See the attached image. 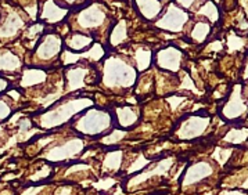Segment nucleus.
Instances as JSON below:
<instances>
[{"label":"nucleus","mask_w":248,"mask_h":195,"mask_svg":"<svg viewBox=\"0 0 248 195\" xmlns=\"http://www.w3.org/2000/svg\"><path fill=\"white\" fill-rule=\"evenodd\" d=\"M104 20H105L104 8L100 7L98 4H93V6L81 11V14L76 18V22L82 29H93V28H97V26L101 25Z\"/></svg>","instance_id":"1"},{"label":"nucleus","mask_w":248,"mask_h":195,"mask_svg":"<svg viewBox=\"0 0 248 195\" xmlns=\"http://www.w3.org/2000/svg\"><path fill=\"white\" fill-rule=\"evenodd\" d=\"M187 15L186 13H183L182 10L176 8V7H169V10L165 15L157 21V25L164 28V29L169 31H179L182 29L183 24L186 21Z\"/></svg>","instance_id":"2"},{"label":"nucleus","mask_w":248,"mask_h":195,"mask_svg":"<svg viewBox=\"0 0 248 195\" xmlns=\"http://www.w3.org/2000/svg\"><path fill=\"white\" fill-rule=\"evenodd\" d=\"M61 51V39L58 36H46L36 50V55L42 60H51Z\"/></svg>","instance_id":"3"},{"label":"nucleus","mask_w":248,"mask_h":195,"mask_svg":"<svg viewBox=\"0 0 248 195\" xmlns=\"http://www.w3.org/2000/svg\"><path fill=\"white\" fill-rule=\"evenodd\" d=\"M65 15L67 10L57 6L53 0H49L47 3H45V7H43L42 11V20H46L49 24H56L58 21H61Z\"/></svg>","instance_id":"4"},{"label":"nucleus","mask_w":248,"mask_h":195,"mask_svg":"<svg viewBox=\"0 0 248 195\" xmlns=\"http://www.w3.org/2000/svg\"><path fill=\"white\" fill-rule=\"evenodd\" d=\"M136 3L139 6L140 13L148 20H154L162 8V4L158 0H136Z\"/></svg>","instance_id":"5"},{"label":"nucleus","mask_w":248,"mask_h":195,"mask_svg":"<svg viewBox=\"0 0 248 195\" xmlns=\"http://www.w3.org/2000/svg\"><path fill=\"white\" fill-rule=\"evenodd\" d=\"M179 60H180V53L175 49H170V47L158 53V64H161V68L170 69V62H172L173 69H177Z\"/></svg>","instance_id":"6"},{"label":"nucleus","mask_w":248,"mask_h":195,"mask_svg":"<svg viewBox=\"0 0 248 195\" xmlns=\"http://www.w3.org/2000/svg\"><path fill=\"white\" fill-rule=\"evenodd\" d=\"M91 42H93V37L83 35V33H71V36L67 37V46L71 47L72 50H78V51L88 49Z\"/></svg>","instance_id":"7"},{"label":"nucleus","mask_w":248,"mask_h":195,"mask_svg":"<svg viewBox=\"0 0 248 195\" xmlns=\"http://www.w3.org/2000/svg\"><path fill=\"white\" fill-rule=\"evenodd\" d=\"M126 32H127L126 31V24H125V21H121V22L115 26V29L112 31V33H111V39H110L111 44L117 46V44H119L122 40L126 39V36H127Z\"/></svg>","instance_id":"8"},{"label":"nucleus","mask_w":248,"mask_h":195,"mask_svg":"<svg viewBox=\"0 0 248 195\" xmlns=\"http://www.w3.org/2000/svg\"><path fill=\"white\" fill-rule=\"evenodd\" d=\"M208 32H209V26L207 25V24L200 22V24H197L196 28L193 29V36H194V39L201 42L203 39H205V36Z\"/></svg>","instance_id":"9"},{"label":"nucleus","mask_w":248,"mask_h":195,"mask_svg":"<svg viewBox=\"0 0 248 195\" xmlns=\"http://www.w3.org/2000/svg\"><path fill=\"white\" fill-rule=\"evenodd\" d=\"M62 3H69V4H74V3H76V0H61Z\"/></svg>","instance_id":"10"}]
</instances>
